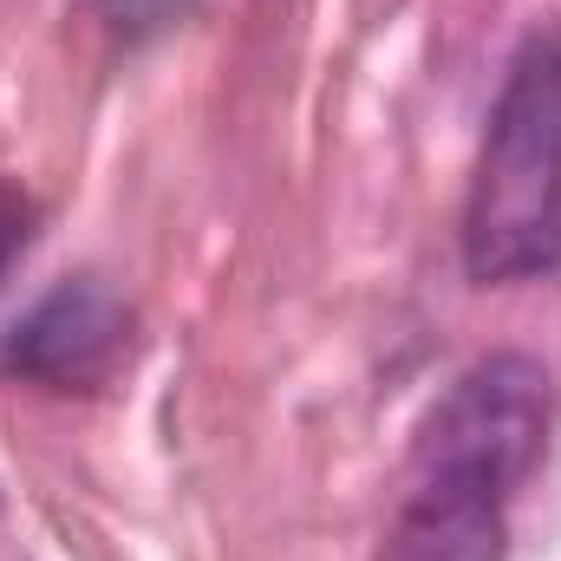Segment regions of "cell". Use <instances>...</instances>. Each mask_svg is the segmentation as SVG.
<instances>
[{
    "mask_svg": "<svg viewBox=\"0 0 561 561\" xmlns=\"http://www.w3.org/2000/svg\"><path fill=\"white\" fill-rule=\"evenodd\" d=\"M503 496L405 483V503L379 542V561H503Z\"/></svg>",
    "mask_w": 561,
    "mask_h": 561,
    "instance_id": "cell-4",
    "label": "cell"
},
{
    "mask_svg": "<svg viewBox=\"0 0 561 561\" xmlns=\"http://www.w3.org/2000/svg\"><path fill=\"white\" fill-rule=\"evenodd\" d=\"M556 431V379L529 353H490L424 412L405 483H450L483 496H516L542 463Z\"/></svg>",
    "mask_w": 561,
    "mask_h": 561,
    "instance_id": "cell-2",
    "label": "cell"
},
{
    "mask_svg": "<svg viewBox=\"0 0 561 561\" xmlns=\"http://www.w3.org/2000/svg\"><path fill=\"white\" fill-rule=\"evenodd\" d=\"M26 222H33L26 196H20V190H0V280H7V268H13L20 249H26Z\"/></svg>",
    "mask_w": 561,
    "mask_h": 561,
    "instance_id": "cell-5",
    "label": "cell"
},
{
    "mask_svg": "<svg viewBox=\"0 0 561 561\" xmlns=\"http://www.w3.org/2000/svg\"><path fill=\"white\" fill-rule=\"evenodd\" d=\"M125 333H131V313L112 287L66 280L0 340V373L46 392H92L125 359Z\"/></svg>",
    "mask_w": 561,
    "mask_h": 561,
    "instance_id": "cell-3",
    "label": "cell"
},
{
    "mask_svg": "<svg viewBox=\"0 0 561 561\" xmlns=\"http://www.w3.org/2000/svg\"><path fill=\"white\" fill-rule=\"evenodd\" d=\"M463 268L483 287L561 268V33L529 39L503 79L463 203Z\"/></svg>",
    "mask_w": 561,
    "mask_h": 561,
    "instance_id": "cell-1",
    "label": "cell"
}]
</instances>
